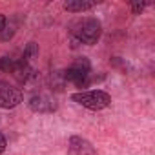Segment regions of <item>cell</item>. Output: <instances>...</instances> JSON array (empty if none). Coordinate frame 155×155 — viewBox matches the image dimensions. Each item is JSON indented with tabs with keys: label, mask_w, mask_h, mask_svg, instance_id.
<instances>
[{
	"label": "cell",
	"mask_w": 155,
	"mask_h": 155,
	"mask_svg": "<svg viewBox=\"0 0 155 155\" xmlns=\"http://www.w3.org/2000/svg\"><path fill=\"white\" fill-rule=\"evenodd\" d=\"M69 33L79 44L93 46V44L99 42V38L102 35V26L97 18H91V17L79 18L69 26Z\"/></svg>",
	"instance_id": "cell-1"
},
{
	"label": "cell",
	"mask_w": 155,
	"mask_h": 155,
	"mask_svg": "<svg viewBox=\"0 0 155 155\" xmlns=\"http://www.w3.org/2000/svg\"><path fill=\"white\" fill-rule=\"evenodd\" d=\"M71 101L81 104L82 108H88L91 111H101L104 108H108L111 104V97L110 93L102 91V90H90V91H79L73 93Z\"/></svg>",
	"instance_id": "cell-2"
},
{
	"label": "cell",
	"mask_w": 155,
	"mask_h": 155,
	"mask_svg": "<svg viewBox=\"0 0 155 155\" xmlns=\"http://www.w3.org/2000/svg\"><path fill=\"white\" fill-rule=\"evenodd\" d=\"M90 69H91L90 60L86 57H81L64 71V79L79 88H86L90 82Z\"/></svg>",
	"instance_id": "cell-3"
},
{
	"label": "cell",
	"mask_w": 155,
	"mask_h": 155,
	"mask_svg": "<svg viewBox=\"0 0 155 155\" xmlns=\"http://www.w3.org/2000/svg\"><path fill=\"white\" fill-rule=\"evenodd\" d=\"M22 99H24V93L20 88L0 81V108H4V110L17 108L22 102Z\"/></svg>",
	"instance_id": "cell-4"
},
{
	"label": "cell",
	"mask_w": 155,
	"mask_h": 155,
	"mask_svg": "<svg viewBox=\"0 0 155 155\" xmlns=\"http://www.w3.org/2000/svg\"><path fill=\"white\" fill-rule=\"evenodd\" d=\"M68 153L69 155H97L95 148L91 146L90 140L82 139V137H71L68 142Z\"/></svg>",
	"instance_id": "cell-5"
},
{
	"label": "cell",
	"mask_w": 155,
	"mask_h": 155,
	"mask_svg": "<svg viewBox=\"0 0 155 155\" xmlns=\"http://www.w3.org/2000/svg\"><path fill=\"white\" fill-rule=\"evenodd\" d=\"M29 108L33 111H38V113H49L57 108V104H55V99L40 93V95H33L29 99Z\"/></svg>",
	"instance_id": "cell-6"
},
{
	"label": "cell",
	"mask_w": 155,
	"mask_h": 155,
	"mask_svg": "<svg viewBox=\"0 0 155 155\" xmlns=\"http://www.w3.org/2000/svg\"><path fill=\"white\" fill-rule=\"evenodd\" d=\"M11 73H13V77L20 84H28L35 77V69L31 68L29 62H24V60H15V66H13Z\"/></svg>",
	"instance_id": "cell-7"
},
{
	"label": "cell",
	"mask_w": 155,
	"mask_h": 155,
	"mask_svg": "<svg viewBox=\"0 0 155 155\" xmlns=\"http://www.w3.org/2000/svg\"><path fill=\"white\" fill-rule=\"evenodd\" d=\"M97 6V2H91V0H68L64 4V9L69 13H84L90 11Z\"/></svg>",
	"instance_id": "cell-8"
},
{
	"label": "cell",
	"mask_w": 155,
	"mask_h": 155,
	"mask_svg": "<svg viewBox=\"0 0 155 155\" xmlns=\"http://www.w3.org/2000/svg\"><path fill=\"white\" fill-rule=\"evenodd\" d=\"M37 55H38V48H37V44H35V42H29V44H28V48L24 49V53H22V58H20V60H24V62H31Z\"/></svg>",
	"instance_id": "cell-9"
},
{
	"label": "cell",
	"mask_w": 155,
	"mask_h": 155,
	"mask_svg": "<svg viewBox=\"0 0 155 155\" xmlns=\"http://www.w3.org/2000/svg\"><path fill=\"white\" fill-rule=\"evenodd\" d=\"M13 66H15V60L9 58V57H2L0 58V69L6 71V73H11L13 71Z\"/></svg>",
	"instance_id": "cell-10"
},
{
	"label": "cell",
	"mask_w": 155,
	"mask_h": 155,
	"mask_svg": "<svg viewBox=\"0 0 155 155\" xmlns=\"http://www.w3.org/2000/svg\"><path fill=\"white\" fill-rule=\"evenodd\" d=\"M146 6H148V2H131V11H133V15H140Z\"/></svg>",
	"instance_id": "cell-11"
},
{
	"label": "cell",
	"mask_w": 155,
	"mask_h": 155,
	"mask_svg": "<svg viewBox=\"0 0 155 155\" xmlns=\"http://www.w3.org/2000/svg\"><path fill=\"white\" fill-rule=\"evenodd\" d=\"M6 146H8V140H6V137L2 133H0V155L6 151Z\"/></svg>",
	"instance_id": "cell-12"
},
{
	"label": "cell",
	"mask_w": 155,
	"mask_h": 155,
	"mask_svg": "<svg viewBox=\"0 0 155 155\" xmlns=\"http://www.w3.org/2000/svg\"><path fill=\"white\" fill-rule=\"evenodd\" d=\"M6 24H8V18L4 17V15H0V33L4 31V28H6Z\"/></svg>",
	"instance_id": "cell-13"
}]
</instances>
